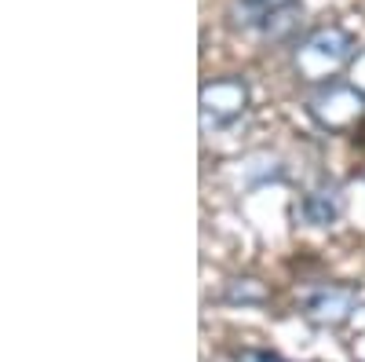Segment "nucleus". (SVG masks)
<instances>
[{
  "label": "nucleus",
  "instance_id": "obj_1",
  "mask_svg": "<svg viewBox=\"0 0 365 362\" xmlns=\"http://www.w3.org/2000/svg\"><path fill=\"white\" fill-rule=\"evenodd\" d=\"M354 55V37L347 34L344 26H322L314 34H307L296 44L292 66L303 81L311 84H329L336 81V74L351 63Z\"/></svg>",
  "mask_w": 365,
  "mask_h": 362
},
{
  "label": "nucleus",
  "instance_id": "obj_2",
  "mask_svg": "<svg viewBox=\"0 0 365 362\" xmlns=\"http://www.w3.org/2000/svg\"><path fill=\"white\" fill-rule=\"evenodd\" d=\"M311 114L322 129L329 132H347L351 125L365 117V92H358L347 81H329L322 84V92L311 99Z\"/></svg>",
  "mask_w": 365,
  "mask_h": 362
},
{
  "label": "nucleus",
  "instance_id": "obj_3",
  "mask_svg": "<svg viewBox=\"0 0 365 362\" xmlns=\"http://www.w3.org/2000/svg\"><path fill=\"white\" fill-rule=\"evenodd\" d=\"M249 106V84L241 77H216L212 84L201 88V125L223 129L245 114Z\"/></svg>",
  "mask_w": 365,
  "mask_h": 362
},
{
  "label": "nucleus",
  "instance_id": "obj_4",
  "mask_svg": "<svg viewBox=\"0 0 365 362\" xmlns=\"http://www.w3.org/2000/svg\"><path fill=\"white\" fill-rule=\"evenodd\" d=\"M358 308V289L351 286H322L303 300V315L307 322L322 326V329H336L351 318V311Z\"/></svg>",
  "mask_w": 365,
  "mask_h": 362
},
{
  "label": "nucleus",
  "instance_id": "obj_5",
  "mask_svg": "<svg viewBox=\"0 0 365 362\" xmlns=\"http://www.w3.org/2000/svg\"><path fill=\"white\" fill-rule=\"evenodd\" d=\"M340 208H344V201H340V191L336 187H314V191L303 194L299 216L307 220V223H314V227H329V223H336Z\"/></svg>",
  "mask_w": 365,
  "mask_h": 362
},
{
  "label": "nucleus",
  "instance_id": "obj_6",
  "mask_svg": "<svg viewBox=\"0 0 365 362\" xmlns=\"http://www.w3.org/2000/svg\"><path fill=\"white\" fill-rule=\"evenodd\" d=\"M299 26V4L292 0V4H282V8H274L263 22H259V29L267 37H274V41H282V37H289L292 29Z\"/></svg>",
  "mask_w": 365,
  "mask_h": 362
},
{
  "label": "nucleus",
  "instance_id": "obj_7",
  "mask_svg": "<svg viewBox=\"0 0 365 362\" xmlns=\"http://www.w3.org/2000/svg\"><path fill=\"white\" fill-rule=\"evenodd\" d=\"M227 300H230V304H263L267 289L256 278H237V282L227 286Z\"/></svg>",
  "mask_w": 365,
  "mask_h": 362
},
{
  "label": "nucleus",
  "instance_id": "obj_8",
  "mask_svg": "<svg viewBox=\"0 0 365 362\" xmlns=\"http://www.w3.org/2000/svg\"><path fill=\"white\" fill-rule=\"evenodd\" d=\"M237 362H285L278 351H263V348H245L237 351Z\"/></svg>",
  "mask_w": 365,
  "mask_h": 362
}]
</instances>
